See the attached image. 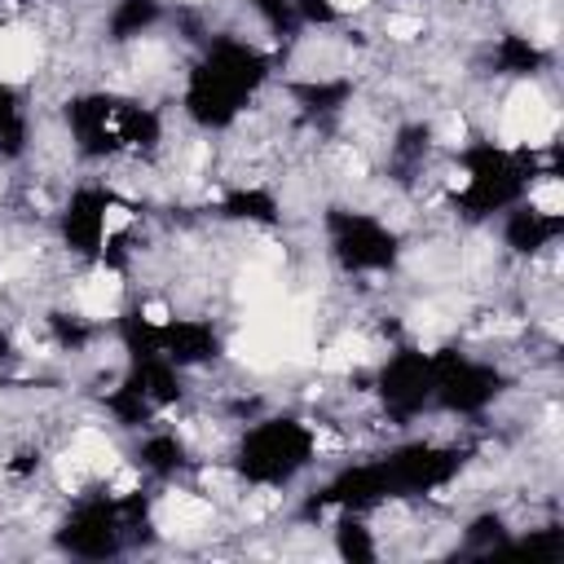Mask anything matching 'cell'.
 Returning a JSON list of instances; mask_svg holds the SVG:
<instances>
[{
	"label": "cell",
	"instance_id": "obj_1",
	"mask_svg": "<svg viewBox=\"0 0 564 564\" xmlns=\"http://www.w3.org/2000/svg\"><path fill=\"white\" fill-rule=\"evenodd\" d=\"M489 234H494L498 251H502L511 264H529V260H542L546 251L560 247V238H564V216H560V212H542V207H533L529 198H520L516 207H507L502 216L489 220Z\"/></svg>",
	"mask_w": 564,
	"mask_h": 564
}]
</instances>
